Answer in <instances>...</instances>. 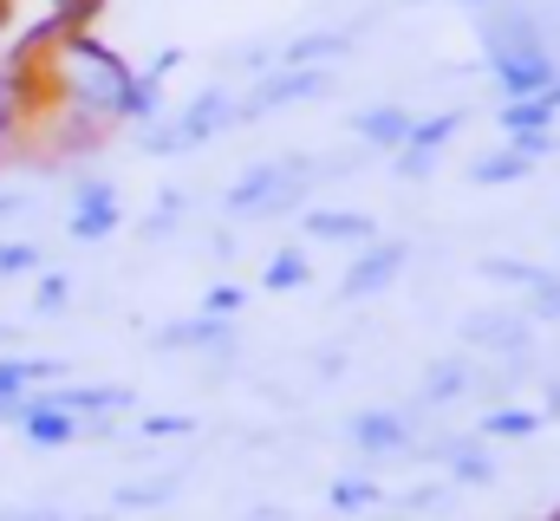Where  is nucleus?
Returning <instances> with one entry per match:
<instances>
[{"instance_id": "obj_16", "label": "nucleus", "mask_w": 560, "mask_h": 521, "mask_svg": "<svg viewBox=\"0 0 560 521\" xmlns=\"http://www.w3.org/2000/svg\"><path fill=\"white\" fill-rule=\"evenodd\" d=\"M352 130H359V143H372V150H398V143L411 137V112H405V105H372V112L352 118Z\"/></svg>"}, {"instance_id": "obj_28", "label": "nucleus", "mask_w": 560, "mask_h": 521, "mask_svg": "<svg viewBox=\"0 0 560 521\" xmlns=\"http://www.w3.org/2000/svg\"><path fill=\"white\" fill-rule=\"evenodd\" d=\"M398 509H405V516H436V509H443V483H418V489H405Z\"/></svg>"}, {"instance_id": "obj_36", "label": "nucleus", "mask_w": 560, "mask_h": 521, "mask_svg": "<svg viewBox=\"0 0 560 521\" xmlns=\"http://www.w3.org/2000/svg\"><path fill=\"white\" fill-rule=\"evenodd\" d=\"M463 7H495V0H463Z\"/></svg>"}, {"instance_id": "obj_19", "label": "nucleus", "mask_w": 560, "mask_h": 521, "mask_svg": "<svg viewBox=\"0 0 560 521\" xmlns=\"http://www.w3.org/2000/svg\"><path fill=\"white\" fill-rule=\"evenodd\" d=\"M156 112H163V79L131 72V85H125V105H118V125H156Z\"/></svg>"}, {"instance_id": "obj_40", "label": "nucleus", "mask_w": 560, "mask_h": 521, "mask_svg": "<svg viewBox=\"0 0 560 521\" xmlns=\"http://www.w3.org/2000/svg\"><path fill=\"white\" fill-rule=\"evenodd\" d=\"M0 13H7V0H0Z\"/></svg>"}, {"instance_id": "obj_15", "label": "nucleus", "mask_w": 560, "mask_h": 521, "mask_svg": "<svg viewBox=\"0 0 560 521\" xmlns=\"http://www.w3.org/2000/svg\"><path fill=\"white\" fill-rule=\"evenodd\" d=\"M189 470H163V476H143V483H118L112 489V516H143V509H163L176 489H183Z\"/></svg>"}, {"instance_id": "obj_33", "label": "nucleus", "mask_w": 560, "mask_h": 521, "mask_svg": "<svg viewBox=\"0 0 560 521\" xmlns=\"http://www.w3.org/2000/svg\"><path fill=\"white\" fill-rule=\"evenodd\" d=\"M541 424H560V379L541 385Z\"/></svg>"}, {"instance_id": "obj_13", "label": "nucleus", "mask_w": 560, "mask_h": 521, "mask_svg": "<svg viewBox=\"0 0 560 521\" xmlns=\"http://www.w3.org/2000/svg\"><path fill=\"white\" fill-rule=\"evenodd\" d=\"M280 183H287V157H280V163H255V170L235 176V189L222 196V209H229V216H261V209L275 202Z\"/></svg>"}, {"instance_id": "obj_27", "label": "nucleus", "mask_w": 560, "mask_h": 521, "mask_svg": "<svg viewBox=\"0 0 560 521\" xmlns=\"http://www.w3.org/2000/svg\"><path fill=\"white\" fill-rule=\"evenodd\" d=\"M242 300H248V293H242L235 280H222V287H209V293H202V313H215V320H235V313H242Z\"/></svg>"}, {"instance_id": "obj_34", "label": "nucleus", "mask_w": 560, "mask_h": 521, "mask_svg": "<svg viewBox=\"0 0 560 521\" xmlns=\"http://www.w3.org/2000/svg\"><path fill=\"white\" fill-rule=\"evenodd\" d=\"M0 521H66L59 509H0Z\"/></svg>"}, {"instance_id": "obj_24", "label": "nucleus", "mask_w": 560, "mask_h": 521, "mask_svg": "<svg viewBox=\"0 0 560 521\" xmlns=\"http://www.w3.org/2000/svg\"><path fill=\"white\" fill-rule=\"evenodd\" d=\"M535 326H560V280L555 274H541L535 287H528V306H522Z\"/></svg>"}, {"instance_id": "obj_37", "label": "nucleus", "mask_w": 560, "mask_h": 521, "mask_svg": "<svg viewBox=\"0 0 560 521\" xmlns=\"http://www.w3.org/2000/svg\"><path fill=\"white\" fill-rule=\"evenodd\" d=\"M85 521H118V516H85Z\"/></svg>"}, {"instance_id": "obj_26", "label": "nucleus", "mask_w": 560, "mask_h": 521, "mask_svg": "<svg viewBox=\"0 0 560 521\" xmlns=\"http://www.w3.org/2000/svg\"><path fill=\"white\" fill-rule=\"evenodd\" d=\"M482 274H489V280H502V287H535V280H541V274H548V267H528V260H482Z\"/></svg>"}, {"instance_id": "obj_4", "label": "nucleus", "mask_w": 560, "mask_h": 521, "mask_svg": "<svg viewBox=\"0 0 560 521\" xmlns=\"http://www.w3.org/2000/svg\"><path fill=\"white\" fill-rule=\"evenodd\" d=\"M463 346H476L502 366H522V359H535V320L515 306H482L463 320Z\"/></svg>"}, {"instance_id": "obj_32", "label": "nucleus", "mask_w": 560, "mask_h": 521, "mask_svg": "<svg viewBox=\"0 0 560 521\" xmlns=\"http://www.w3.org/2000/svg\"><path fill=\"white\" fill-rule=\"evenodd\" d=\"M26 209H33L26 189H0V222H7V216H26Z\"/></svg>"}, {"instance_id": "obj_2", "label": "nucleus", "mask_w": 560, "mask_h": 521, "mask_svg": "<svg viewBox=\"0 0 560 521\" xmlns=\"http://www.w3.org/2000/svg\"><path fill=\"white\" fill-rule=\"evenodd\" d=\"M235 125V99H229V85H209L202 99H189L170 125H143V150L150 157H183V150H196V143H209V137H222V130Z\"/></svg>"}, {"instance_id": "obj_10", "label": "nucleus", "mask_w": 560, "mask_h": 521, "mask_svg": "<svg viewBox=\"0 0 560 521\" xmlns=\"http://www.w3.org/2000/svg\"><path fill=\"white\" fill-rule=\"evenodd\" d=\"M13 430H20L33 450H66V443H79V437H85V424H79L72 410H59L52 397H39V391L26 397V410H20V424H13Z\"/></svg>"}, {"instance_id": "obj_30", "label": "nucleus", "mask_w": 560, "mask_h": 521, "mask_svg": "<svg viewBox=\"0 0 560 521\" xmlns=\"http://www.w3.org/2000/svg\"><path fill=\"white\" fill-rule=\"evenodd\" d=\"M436 170V150H411V143H398V176L405 183H423Z\"/></svg>"}, {"instance_id": "obj_20", "label": "nucleus", "mask_w": 560, "mask_h": 521, "mask_svg": "<svg viewBox=\"0 0 560 521\" xmlns=\"http://www.w3.org/2000/svg\"><path fill=\"white\" fill-rule=\"evenodd\" d=\"M541 430V410H522V404H489L482 410V437L502 443V437H535Z\"/></svg>"}, {"instance_id": "obj_3", "label": "nucleus", "mask_w": 560, "mask_h": 521, "mask_svg": "<svg viewBox=\"0 0 560 521\" xmlns=\"http://www.w3.org/2000/svg\"><path fill=\"white\" fill-rule=\"evenodd\" d=\"M326 92H332V72L326 66H275V72L255 79L248 99H235V125H255L268 112H287L300 99H326Z\"/></svg>"}, {"instance_id": "obj_7", "label": "nucleus", "mask_w": 560, "mask_h": 521, "mask_svg": "<svg viewBox=\"0 0 560 521\" xmlns=\"http://www.w3.org/2000/svg\"><path fill=\"white\" fill-rule=\"evenodd\" d=\"M405 267H411V242H365V248H359V260L346 267L339 293H346V300H372V293H385Z\"/></svg>"}, {"instance_id": "obj_17", "label": "nucleus", "mask_w": 560, "mask_h": 521, "mask_svg": "<svg viewBox=\"0 0 560 521\" xmlns=\"http://www.w3.org/2000/svg\"><path fill=\"white\" fill-rule=\"evenodd\" d=\"M528 170H535V157H522L515 143H502V150H489V157H482V163H476L469 176H476L482 189H509V183H522Z\"/></svg>"}, {"instance_id": "obj_25", "label": "nucleus", "mask_w": 560, "mask_h": 521, "mask_svg": "<svg viewBox=\"0 0 560 521\" xmlns=\"http://www.w3.org/2000/svg\"><path fill=\"white\" fill-rule=\"evenodd\" d=\"M66 306H72V280H66V274H39V287H33V313L52 320V313H66Z\"/></svg>"}, {"instance_id": "obj_12", "label": "nucleus", "mask_w": 560, "mask_h": 521, "mask_svg": "<svg viewBox=\"0 0 560 521\" xmlns=\"http://www.w3.org/2000/svg\"><path fill=\"white\" fill-rule=\"evenodd\" d=\"M469 385H476V359H463V352H456V359H436L418 385V404L423 410H450V404L469 397Z\"/></svg>"}, {"instance_id": "obj_35", "label": "nucleus", "mask_w": 560, "mask_h": 521, "mask_svg": "<svg viewBox=\"0 0 560 521\" xmlns=\"http://www.w3.org/2000/svg\"><path fill=\"white\" fill-rule=\"evenodd\" d=\"M548 99H555V125H560V85H555V92H548Z\"/></svg>"}, {"instance_id": "obj_41", "label": "nucleus", "mask_w": 560, "mask_h": 521, "mask_svg": "<svg viewBox=\"0 0 560 521\" xmlns=\"http://www.w3.org/2000/svg\"><path fill=\"white\" fill-rule=\"evenodd\" d=\"M555 521H560V516H555Z\"/></svg>"}, {"instance_id": "obj_14", "label": "nucleus", "mask_w": 560, "mask_h": 521, "mask_svg": "<svg viewBox=\"0 0 560 521\" xmlns=\"http://www.w3.org/2000/svg\"><path fill=\"white\" fill-rule=\"evenodd\" d=\"M352 46H359V33H352V26L300 33V39H287V46H280V66H332V59H346Z\"/></svg>"}, {"instance_id": "obj_9", "label": "nucleus", "mask_w": 560, "mask_h": 521, "mask_svg": "<svg viewBox=\"0 0 560 521\" xmlns=\"http://www.w3.org/2000/svg\"><path fill=\"white\" fill-rule=\"evenodd\" d=\"M495 66V85H502V99H548L560 85V66L548 46H535V53H509V59H489Z\"/></svg>"}, {"instance_id": "obj_38", "label": "nucleus", "mask_w": 560, "mask_h": 521, "mask_svg": "<svg viewBox=\"0 0 560 521\" xmlns=\"http://www.w3.org/2000/svg\"><path fill=\"white\" fill-rule=\"evenodd\" d=\"M365 521H392V516H365Z\"/></svg>"}, {"instance_id": "obj_18", "label": "nucleus", "mask_w": 560, "mask_h": 521, "mask_svg": "<svg viewBox=\"0 0 560 521\" xmlns=\"http://www.w3.org/2000/svg\"><path fill=\"white\" fill-rule=\"evenodd\" d=\"M326 502H332V516H372L378 509V476H332V489H326Z\"/></svg>"}, {"instance_id": "obj_1", "label": "nucleus", "mask_w": 560, "mask_h": 521, "mask_svg": "<svg viewBox=\"0 0 560 521\" xmlns=\"http://www.w3.org/2000/svg\"><path fill=\"white\" fill-rule=\"evenodd\" d=\"M33 72H39V92H46L52 105H72V112H92V118H112V125H118L131 66H125L105 39H92V33H59L52 46H39Z\"/></svg>"}, {"instance_id": "obj_8", "label": "nucleus", "mask_w": 560, "mask_h": 521, "mask_svg": "<svg viewBox=\"0 0 560 521\" xmlns=\"http://www.w3.org/2000/svg\"><path fill=\"white\" fill-rule=\"evenodd\" d=\"M125 222V209H118V189L105 183V176H85L79 189H72V242H105L112 229Z\"/></svg>"}, {"instance_id": "obj_5", "label": "nucleus", "mask_w": 560, "mask_h": 521, "mask_svg": "<svg viewBox=\"0 0 560 521\" xmlns=\"http://www.w3.org/2000/svg\"><path fill=\"white\" fill-rule=\"evenodd\" d=\"M535 46H548V26H541V13H535L528 0H495V7L482 13V53H489V59L535 53Z\"/></svg>"}, {"instance_id": "obj_21", "label": "nucleus", "mask_w": 560, "mask_h": 521, "mask_svg": "<svg viewBox=\"0 0 560 521\" xmlns=\"http://www.w3.org/2000/svg\"><path fill=\"white\" fill-rule=\"evenodd\" d=\"M502 130H509V137L555 130V99H509V105H502Z\"/></svg>"}, {"instance_id": "obj_6", "label": "nucleus", "mask_w": 560, "mask_h": 521, "mask_svg": "<svg viewBox=\"0 0 560 521\" xmlns=\"http://www.w3.org/2000/svg\"><path fill=\"white\" fill-rule=\"evenodd\" d=\"M346 437L365 450V463H392V456H411V450H418V437H411V417H405L398 404L346 417Z\"/></svg>"}, {"instance_id": "obj_29", "label": "nucleus", "mask_w": 560, "mask_h": 521, "mask_svg": "<svg viewBox=\"0 0 560 521\" xmlns=\"http://www.w3.org/2000/svg\"><path fill=\"white\" fill-rule=\"evenodd\" d=\"M0 274H39V248L33 242H0Z\"/></svg>"}, {"instance_id": "obj_22", "label": "nucleus", "mask_w": 560, "mask_h": 521, "mask_svg": "<svg viewBox=\"0 0 560 521\" xmlns=\"http://www.w3.org/2000/svg\"><path fill=\"white\" fill-rule=\"evenodd\" d=\"M306 274H313V267H306V248H280V255L268 260V274H261V287H268V293H293V287H306Z\"/></svg>"}, {"instance_id": "obj_31", "label": "nucleus", "mask_w": 560, "mask_h": 521, "mask_svg": "<svg viewBox=\"0 0 560 521\" xmlns=\"http://www.w3.org/2000/svg\"><path fill=\"white\" fill-rule=\"evenodd\" d=\"M189 417H143V437H189Z\"/></svg>"}, {"instance_id": "obj_23", "label": "nucleus", "mask_w": 560, "mask_h": 521, "mask_svg": "<svg viewBox=\"0 0 560 521\" xmlns=\"http://www.w3.org/2000/svg\"><path fill=\"white\" fill-rule=\"evenodd\" d=\"M456 130H463V112H430V118H411V137L405 143L411 150H443Z\"/></svg>"}, {"instance_id": "obj_11", "label": "nucleus", "mask_w": 560, "mask_h": 521, "mask_svg": "<svg viewBox=\"0 0 560 521\" xmlns=\"http://www.w3.org/2000/svg\"><path fill=\"white\" fill-rule=\"evenodd\" d=\"M306 242H339V248H365V242H378V222L372 216H359V209H306Z\"/></svg>"}, {"instance_id": "obj_39", "label": "nucleus", "mask_w": 560, "mask_h": 521, "mask_svg": "<svg viewBox=\"0 0 560 521\" xmlns=\"http://www.w3.org/2000/svg\"><path fill=\"white\" fill-rule=\"evenodd\" d=\"M0 339H7V326H0Z\"/></svg>"}]
</instances>
